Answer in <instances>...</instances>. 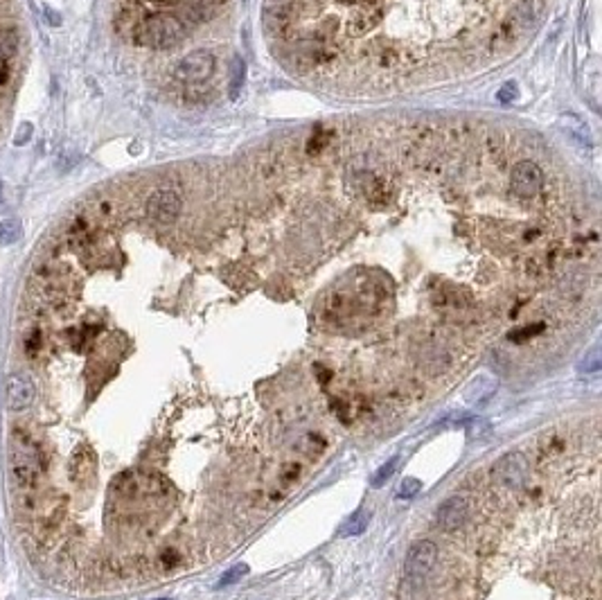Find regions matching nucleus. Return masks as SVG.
<instances>
[{
  "label": "nucleus",
  "mask_w": 602,
  "mask_h": 600,
  "mask_svg": "<svg viewBox=\"0 0 602 600\" xmlns=\"http://www.w3.org/2000/svg\"><path fill=\"white\" fill-rule=\"evenodd\" d=\"M602 366V357H600V348H591L580 361V373H596Z\"/></svg>",
  "instance_id": "a211bd4d"
},
{
  "label": "nucleus",
  "mask_w": 602,
  "mask_h": 600,
  "mask_svg": "<svg viewBox=\"0 0 602 600\" xmlns=\"http://www.w3.org/2000/svg\"><path fill=\"white\" fill-rule=\"evenodd\" d=\"M562 129H564V132L570 138H573V140L580 142V145H591L593 142L589 127H586L584 122L577 118V115H573V113H568V115H564V118H562Z\"/></svg>",
  "instance_id": "9b49d317"
},
{
  "label": "nucleus",
  "mask_w": 602,
  "mask_h": 600,
  "mask_svg": "<svg viewBox=\"0 0 602 600\" xmlns=\"http://www.w3.org/2000/svg\"><path fill=\"white\" fill-rule=\"evenodd\" d=\"M528 472H530L528 460L519 451L503 453V456L492 465V479L497 481L501 488H507V490L521 488L523 481L528 479Z\"/></svg>",
  "instance_id": "7ed1b4c3"
},
{
  "label": "nucleus",
  "mask_w": 602,
  "mask_h": 600,
  "mask_svg": "<svg viewBox=\"0 0 602 600\" xmlns=\"http://www.w3.org/2000/svg\"><path fill=\"white\" fill-rule=\"evenodd\" d=\"M7 79H10V68L5 64H0V86H5Z\"/></svg>",
  "instance_id": "a878e982"
},
{
  "label": "nucleus",
  "mask_w": 602,
  "mask_h": 600,
  "mask_svg": "<svg viewBox=\"0 0 602 600\" xmlns=\"http://www.w3.org/2000/svg\"><path fill=\"white\" fill-rule=\"evenodd\" d=\"M45 14H48V23H50V25H57V27L61 25V16H59L57 12H52L50 7H45Z\"/></svg>",
  "instance_id": "393cba45"
},
{
  "label": "nucleus",
  "mask_w": 602,
  "mask_h": 600,
  "mask_svg": "<svg viewBox=\"0 0 602 600\" xmlns=\"http://www.w3.org/2000/svg\"><path fill=\"white\" fill-rule=\"evenodd\" d=\"M492 390H494V384L490 377H476V379L469 382V386L465 388V402H469V404L483 402V399H488L492 395Z\"/></svg>",
  "instance_id": "f8f14e48"
},
{
  "label": "nucleus",
  "mask_w": 602,
  "mask_h": 600,
  "mask_svg": "<svg viewBox=\"0 0 602 600\" xmlns=\"http://www.w3.org/2000/svg\"><path fill=\"white\" fill-rule=\"evenodd\" d=\"M153 600H172V598H153Z\"/></svg>",
  "instance_id": "cd10ccee"
},
{
  "label": "nucleus",
  "mask_w": 602,
  "mask_h": 600,
  "mask_svg": "<svg viewBox=\"0 0 602 600\" xmlns=\"http://www.w3.org/2000/svg\"><path fill=\"white\" fill-rule=\"evenodd\" d=\"M420 490H422V481L413 479V476H406V479L401 481V486H399L397 497H399V499H413L415 495H418Z\"/></svg>",
  "instance_id": "6ab92c4d"
},
{
  "label": "nucleus",
  "mask_w": 602,
  "mask_h": 600,
  "mask_svg": "<svg viewBox=\"0 0 602 600\" xmlns=\"http://www.w3.org/2000/svg\"><path fill=\"white\" fill-rule=\"evenodd\" d=\"M395 467H397V456H392V458L388 460V463H384L379 469H377L375 476H373V479H370V486H373V488H381L384 483L392 476V472H395Z\"/></svg>",
  "instance_id": "f3484780"
},
{
  "label": "nucleus",
  "mask_w": 602,
  "mask_h": 600,
  "mask_svg": "<svg viewBox=\"0 0 602 600\" xmlns=\"http://www.w3.org/2000/svg\"><path fill=\"white\" fill-rule=\"evenodd\" d=\"M370 524V510H366V508H359L357 512L352 514L350 519L345 521V524L341 526V530H338V535L341 537H354V535H361L364 530L368 528Z\"/></svg>",
  "instance_id": "ddd939ff"
},
{
  "label": "nucleus",
  "mask_w": 602,
  "mask_h": 600,
  "mask_svg": "<svg viewBox=\"0 0 602 600\" xmlns=\"http://www.w3.org/2000/svg\"><path fill=\"white\" fill-rule=\"evenodd\" d=\"M181 208H183V201L174 190H156L147 199L145 210L151 221H156L160 226H169L179 219Z\"/></svg>",
  "instance_id": "20e7f679"
},
{
  "label": "nucleus",
  "mask_w": 602,
  "mask_h": 600,
  "mask_svg": "<svg viewBox=\"0 0 602 600\" xmlns=\"http://www.w3.org/2000/svg\"><path fill=\"white\" fill-rule=\"evenodd\" d=\"M546 5H548V0H521L519 7H516V12H514V16H512L514 25L519 27L521 34L537 25V21L542 18V14L546 10Z\"/></svg>",
  "instance_id": "1a4fd4ad"
},
{
  "label": "nucleus",
  "mask_w": 602,
  "mask_h": 600,
  "mask_svg": "<svg viewBox=\"0 0 602 600\" xmlns=\"http://www.w3.org/2000/svg\"><path fill=\"white\" fill-rule=\"evenodd\" d=\"M510 188H512L514 195L521 197V199L537 197L539 192H542V188H544L542 167H539L537 163H532V160H519V163L512 167Z\"/></svg>",
  "instance_id": "39448f33"
},
{
  "label": "nucleus",
  "mask_w": 602,
  "mask_h": 600,
  "mask_svg": "<svg viewBox=\"0 0 602 600\" xmlns=\"http://www.w3.org/2000/svg\"><path fill=\"white\" fill-rule=\"evenodd\" d=\"M0 197H3V181H0Z\"/></svg>",
  "instance_id": "bb28decb"
},
{
  "label": "nucleus",
  "mask_w": 602,
  "mask_h": 600,
  "mask_svg": "<svg viewBox=\"0 0 602 600\" xmlns=\"http://www.w3.org/2000/svg\"><path fill=\"white\" fill-rule=\"evenodd\" d=\"M519 34H521V32H519V27L514 25V21H512V18H507V21L501 23V27L492 34V38H490V48H492L494 52H505V50H510L512 45H514V41H516V36H519Z\"/></svg>",
  "instance_id": "9d476101"
},
{
  "label": "nucleus",
  "mask_w": 602,
  "mask_h": 600,
  "mask_svg": "<svg viewBox=\"0 0 602 600\" xmlns=\"http://www.w3.org/2000/svg\"><path fill=\"white\" fill-rule=\"evenodd\" d=\"M249 571H251V568H249V564H244V562H242V564H235V566H230L228 571L223 573L221 578H219V582L214 584V589L230 587V584H235V582H239V580H242L244 575H249Z\"/></svg>",
  "instance_id": "2eb2a0df"
},
{
  "label": "nucleus",
  "mask_w": 602,
  "mask_h": 600,
  "mask_svg": "<svg viewBox=\"0 0 602 600\" xmlns=\"http://www.w3.org/2000/svg\"><path fill=\"white\" fill-rule=\"evenodd\" d=\"M544 329V325L542 323H537V325H528V327H521L519 332H512L510 334V341H514V343H521V341H526V338H532L535 334H539Z\"/></svg>",
  "instance_id": "aec40b11"
},
{
  "label": "nucleus",
  "mask_w": 602,
  "mask_h": 600,
  "mask_svg": "<svg viewBox=\"0 0 602 600\" xmlns=\"http://www.w3.org/2000/svg\"><path fill=\"white\" fill-rule=\"evenodd\" d=\"M244 77H246V66L242 57H233V64H230V99L239 97V90L244 86Z\"/></svg>",
  "instance_id": "4468645a"
},
{
  "label": "nucleus",
  "mask_w": 602,
  "mask_h": 600,
  "mask_svg": "<svg viewBox=\"0 0 602 600\" xmlns=\"http://www.w3.org/2000/svg\"><path fill=\"white\" fill-rule=\"evenodd\" d=\"M136 41L147 48H174L185 34V25L174 16H165V14H156V16H147L134 27Z\"/></svg>",
  "instance_id": "f257e3e1"
},
{
  "label": "nucleus",
  "mask_w": 602,
  "mask_h": 600,
  "mask_svg": "<svg viewBox=\"0 0 602 600\" xmlns=\"http://www.w3.org/2000/svg\"><path fill=\"white\" fill-rule=\"evenodd\" d=\"M499 99H501V102H505V104L512 102V99H516V86H514V84H505V86L499 90Z\"/></svg>",
  "instance_id": "5701e85b"
},
{
  "label": "nucleus",
  "mask_w": 602,
  "mask_h": 600,
  "mask_svg": "<svg viewBox=\"0 0 602 600\" xmlns=\"http://www.w3.org/2000/svg\"><path fill=\"white\" fill-rule=\"evenodd\" d=\"M214 66H217V59H214L212 52L197 50L179 61L174 75L185 84H201L214 73Z\"/></svg>",
  "instance_id": "423d86ee"
},
{
  "label": "nucleus",
  "mask_w": 602,
  "mask_h": 600,
  "mask_svg": "<svg viewBox=\"0 0 602 600\" xmlns=\"http://www.w3.org/2000/svg\"><path fill=\"white\" fill-rule=\"evenodd\" d=\"M490 432V427H488V422L485 420H481V418H476V420H472L469 422V436H476V438H481L483 434H488Z\"/></svg>",
  "instance_id": "4be33fe9"
},
{
  "label": "nucleus",
  "mask_w": 602,
  "mask_h": 600,
  "mask_svg": "<svg viewBox=\"0 0 602 600\" xmlns=\"http://www.w3.org/2000/svg\"><path fill=\"white\" fill-rule=\"evenodd\" d=\"M469 517V503L465 497H451L444 503H440L436 512V524L444 530V533H453L465 526Z\"/></svg>",
  "instance_id": "6e6552de"
},
{
  "label": "nucleus",
  "mask_w": 602,
  "mask_h": 600,
  "mask_svg": "<svg viewBox=\"0 0 602 600\" xmlns=\"http://www.w3.org/2000/svg\"><path fill=\"white\" fill-rule=\"evenodd\" d=\"M34 397H36V388H34L32 377H27L25 373H14L7 377L5 399L12 411H23L27 409V406H32Z\"/></svg>",
  "instance_id": "0eeeda50"
},
{
  "label": "nucleus",
  "mask_w": 602,
  "mask_h": 600,
  "mask_svg": "<svg viewBox=\"0 0 602 600\" xmlns=\"http://www.w3.org/2000/svg\"><path fill=\"white\" fill-rule=\"evenodd\" d=\"M21 237V226L16 221H0V246H10Z\"/></svg>",
  "instance_id": "dca6fc26"
},
{
  "label": "nucleus",
  "mask_w": 602,
  "mask_h": 600,
  "mask_svg": "<svg viewBox=\"0 0 602 600\" xmlns=\"http://www.w3.org/2000/svg\"><path fill=\"white\" fill-rule=\"evenodd\" d=\"M185 97H188L190 102H205L208 90L203 86H199V84H192V86L185 88Z\"/></svg>",
  "instance_id": "412c9836"
},
{
  "label": "nucleus",
  "mask_w": 602,
  "mask_h": 600,
  "mask_svg": "<svg viewBox=\"0 0 602 600\" xmlns=\"http://www.w3.org/2000/svg\"><path fill=\"white\" fill-rule=\"evenodd\" d=\"M29 134H32V127H29V125H23L21 134H16V145H25V142H27V138H29Z\"/></svg>",
  "instance_id": "b1692460"
},
{
  "label": "nucleus",
  "mask_w": 602,
  "mask_h": 600,
  "mask_svg": "<svg viewBox=\"0 0 602 600\" xmlns=\"http://www.w3.org/2000/svg\"><path fill=\"white\" fill-rule=\"evenodd\" d=\"M438 562V546L431 540H420L415 542L406 553L404 560V571H401V584L408 591L420 589L427 582L429 573L434 571Z\"/></svg>",
  "instance_id": "f03ea898"
}]
</instances>
